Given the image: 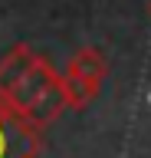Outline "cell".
<instances>
[{"instance_id":"3957f363","label":"cell","mask_w":151,"mask_h":158,"mask_svg":"<svg viewBox=\"0 0 151 158\" xmlns=\"http://www.w3.org/2000/svg\"><path fill=\"white\" fill-rule=\"evenodd\" d=\"M99 89H102V82H92V79L72 76V73L59 76V92H62V102H66V109H85L89 102H95Z\"/></svg>"},{"instance_id":"277c9868","label":"cell","mask_w":151,"mask_h":158,"mask_svg":"<svg viewBox=\"0 0 151 158\" xmlns=\"http://www.w3.org/2000/svg\"><path fill=\"white\" fill-rule=\"evenodd\" d=\"M66 73H72V76H82V79H92V82H102L105 79V73H109V63H105V56H102L99 49H79L76 56L69 59V69Z\"/></svg>"},{"instance_id":"6da1fadb","label":"cell","mask_w":151,"mask_h":158,"mask_svg":"<svg viewBox=\"0 0 151 158\" xmlns=\"http://www.w3.org/2000/svg\"><path fill=\"white\" fill-rule=\"evenodd\" d=\"M0 99H7V106L36 128L50 125L66 109L62 92H59V73L40 56H33L26 63V69L17 76V82L7 92H0Z\"/></svg>"},{"instance_id":"7a4b0ae2","label":"cell","mask_w":151,"mask_h":158,"mask_svg":"<svg viewBox=\"0 0 151 158\" xmlns=\"http://www.w3.org/2000/svg\"><path fill=\"white\" fill-rule=\"evenodd\" d=\"M40 152V128L17 115L0 99V158H33Z\"/></svg>"}]
</instances>
